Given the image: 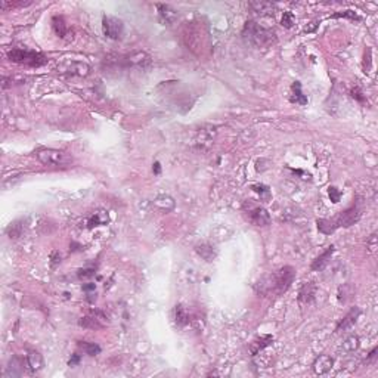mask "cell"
<instances>
[{"instance_id": "obj_1", "label": "cell", "mask_w": 378, "mask_h": 378, "mask_svg": "<svg viewBox=\"0 0 378 378\" xmlns=\"http://www.w3.org/2000/svg\"><path fill=\"white\" fill-rule=\"evenodd\" d=\"M241 36L247 45L254 47H266L277 42V33L256 21H247L241 31Z\"/></svg>"}, {"instance_id": "obj_2", "label": "cell", "mask_w": 378, "mask_h": 378, "mask_svg": "<svg viewBox=\"0 0 378 378\" xmlns=\"http://www.w3.org/2000/svg\"><path fill=\"white\" fill-rule=\"evenodd\" d=\"M295 278V269L292 266H283L281 269L275 271L272 275H269L265 281L260 284V291L263 294L275 292L277 295L284 294Z\"/></svg>"}, {"instance_id": "obj_3", "label": "cell", "mask_w": 378, "mask_h": 378, "mask_svg": "<svg viewBox=\"0 0 378 378\" xmlns=\"http://www.w3.org/2000/svg\"><path fill=\"white\" fill-rule=\"evenodd\" d=\"M7 59L10 62L19 64V65H25V67H31V68H37L42 67L47 62V58L36 50L31 49H22V47H13L7 52Z\"/></svg>"}, {"instance_id": "obj_4", "label": "cell", "mask_w": 378, "mask_h": 378, "mask_svg": "<svg viewBox=\"0 0 378 378\" xmlns=\"http://www.w3.org/2000/svg\"><path fill=\"white\" fill-rule=\"evenodd\" d=\"M112 67L129 70V68H146L151 65V56L143 50H135L130 53L118 55L115 59H108Z\"/></svg>"}, {"instance_id": "obj_5", "label": "cell", "mask_w": 378, "mask_h": 378, "mask_svg": "<svg viewBox=\"0 0 378 378\" xmlns=\"http://www.w3.org/2000/svg\"><path fill=\"white\" fill-rule=\"evenodd\" d=\"M37 160L47 167H64L70 166L73 158L68 152L55 148H42L37 151Z\"/></svg>"}, {"instance_id": "obj_6", "label": "cell", "mask_w": 378, "mask_h": 378, "mask_svg": "<svg viewBox=\"0 0 378 378\" xmlns=\"http://www.w3.org/2000/svg\"><path fill=\"white\" fill-rule=\"evenodd\" d=\"M58 73L70 76V77H88L91 74V67L83 61L76 59H65L58 64Z\"/></svg>"}, {"instance_id": "obj_7", "label": "cell", "mask_w": 378, "mask_h": 378, "mask_svg": "<svg viewBox=\"0 0 378 378\" xmlns=\"http://www.w3.org/2000/svg\"><path fill=\"white\" fill-rule=\"evenodd\" d=\"M102 31H103L105 37H108L111 40H118V39L123 37L124 22L117 16L105 15L102 18Z\"/></svg>"}, {"instance_id": "obj_8", "label": "cell", "mask_w": 378, "mask_h": 378, "mask_svg": "<svg viewBox=\"0 0 378 378\" xmlns=\"http://www.w3.org/2000/svg\"><path fill=\"white\" fill-rule=\"evenodd\" d=\"M247 214V219L254 226H268L271 223V214L269 211L262 205H250L248 210H244Z\"/></svg>"}, {"instance_id": "obj_9", "label": "cell", "mask_w": 378, "mask_h": 378, "mask_svg": "<svg viewBox=\"0 0 378 378\" xmlns=\"http://www.w3.org/2000/svg\"><path fill=\"white\" fill-rule=\"evenodd\" d=\"M359 219H361V208L358 204H353L352 207L341 211L338 214V217L335 219V222H337L338 228H350V226L356 225L359 222Z\"/></svg>"}, {"instance_id": "obj_10", "label": "cell", "mask_w": 378, "mask_h": 378, "mask_svg": "<svg viewBox=\"0 0 378 378\" xmlns=\"http://www.w3.org/2000/svg\"><path fill=\"white\" fill-rule=\"evenodd\" d=\"M106 319L108 318L102 310H92L86 316H83L79 321V324H80V327L88 328V330H100L106 325Z\"/></svg>"}, {"instance_id": "obj_11", "label": "cell", "mask_w": 378, "mask_h": 378, "mask_svg": "<svg viewBox=\"0 0 378 378\" xmlns=\"http://www.w3.org/2000/svg\"><path fill=\"white\" fill-rule=\"evenodd\" d=\"M214 136H216V127L204 126V127L196 130L195 138H193V145L198 149H205V148H208L213 143Z\"/></svg>"}, {"instance_id": "obj_12", "label": "cell", "mask_w": 378, "mask_h": 378, "mask_svg": "<svg viewBox=\"0 0 378 378\" xmlns=\"http://www.w3.org/2000/svg\"><path fill=\"white\" fill-rule=\"evenodd\" d=\"M157 6V9H158V19H160V22L163 24V25H173L176 21H178V18H179V13H178V10L176 9H173L172 6H169V4H161V3H158V4H155Z\"/></svg>"}, {"instance_id": "obj_13", "label": "cell", "mask_w": 378, "mask_h": 378, "mask_svg": "<svg viewBox=\"0 0 378 378\" xmlns=\"http://www.w3.org/2000/svg\"><path fill=\"white\" fill-rule=\"evenodd\" d=\"M332 367H334V359L328 355H319L312 365L313 373L318 376H324V374L330 373L332 370Z\"/></svg>"}, {"instance_id": "obj_14", "label": "cell", "mask_w": 378, "mask_h": 378, "mask_svg": "<svg viewBox=\"0 0 378 378\" xmlns=\"http://www.w3.org/2000/svg\"><path fill=\"white\" fill-rule=\"evenodd\" d=\"M359 316H361V309H359L358 306L352 307V309L343 316V319L338 322L335 331H346V330L352 328V327L358 322V318H359Z\"/></svg>"}, {"instance_id": "obj_15", "label": "cell", "mask_w": 378, "mask_h": 378, "mask_svg": "<svg viewBox=\"0 0 378 378\" xmlns=\"http://www.w3.org/2000/svg\"><path fill=\"white\" fill-rule=\"evenodd\" d=\"M27 364V361H24L22 358L13 356L4 371V377H21L24 374V365Z\"/></svg>"}, {"instance_id": "obj_16", "label": "cell", "mask_w": 378, "mask_h": 378, "mask_svg": "<svg viewBox=\"0 0 378 378\" xmlns=\"http://www.w3.org/2000/svg\"><path fill=\"white\" fill-rule=\"evenodd\" d=\"M248 7L260 16H272L275 13L277 6L271 1H251L248 3Z\"/></svg>"}, {"instance_id": "obj_17", "label": "cell", "mask_w": 378, "mask_h": 378, "mask_svg": "<svg viewBox=\"0 0 378 378\" xmlns=\"http://www.w3.org/2000/svg\"><path fill=\"white\" fill-rule=\"evenodd\" d=\"M25 361H27V367L30 368L31 373H39L45 367L43 356L37 350H28L25 355Z\"/></svg>"}, {"instance_id": "obj_18", "label": "cell", "mask_w": 378, "mask_h": 378, "mask_svg": "<svg viewBox=\"0 0 378 378\" xmlns=\"http://www.w3.org/2000/svg\"><path fill=\"white\" fill-rule=\"evenodd\" d=\"M316 297V285L313 283H304L298 291V301L301 304H310Z\"/></svg>"}, {"instance_id": "obj_19", "label": "cell", "mask_w": 378, "mask_h": 378, "mask_svg": "<svg viewBox=\"0 0 378 378\" xmlns=\"http://www.w3.org/2000/svg\"><path fill=\"white\" fill-rule=\"evenodd\" d=\"M272 343H274V337L269 335V334L262 335V337H257V338H254V340L250 343V346H248L250 353H251L253 356H256V355H259L263 349L269 347Z\"/></svg>"}, {"instance_id": "obj_20", "label": "cell", "mask_w": 378, "mask_h": 378, "mask_svg": "<svg viewBox=\"0 0 378 378\" xmlns=\"http://www.w3.org/2000/svg\"><path fill=\"white\" fill-rule=\"evenodd\" d=\"M152 205H154L157 210H160L161 213H169V211H172V210L175 208L176 202H175V199H173L170 195L161 193V195H158V196L154 199Z\"/></svg>"}, {"instance_id": "obj_21", "label": "cell", "mask_w": 378, "mask_h": 378, "mask_svg": "<svg viewBox=\"0 0 378 378\" xmlns=\"http://www.w3.org/2000/svg\"><path fill=\"white\" fill-rule=\"evenodd\" d=\"M334 250H335V247L330 245L319 257H316L312 263V271H322L328 265V262L331 260V256L334 254Z\"/></svg>"}, {"instance_id": "obj_22", "label": "cell", "mask_w": 378, "mask_h": 378, "mask_svg": "<svg viewBox=\"0 0 378 378\" xmlns=\"http://www.w3.org/2000/svg\"><path fill=\"white\" fill-rule=\"evenodd\" d=\"M108 222H109L108 213L105 210H96L88 220V228L92 229L96 226H103V225H108Z\"/></svg>"}, {"instance_id": "obj_23", "label": "cell", "mask_w": 378, "mask_h": 378, "mask_svg": "<svg viewBox=\"0 0 378 378\" xmlns=\"http://www.w3.org/2000/svg\"><path fill=\"white\" fill-rule=\"evenodd\" d=\"M52 27H53V31L56 33L58 37L65 39L68 36L70 28H68V25H67V22H65V19L62 16H58V15L53 16L52 18Z\"/></svg>"}, {"instance_id": "obj_24", "label": "cell", "mask_w": 378, "mask_h": 378, "mask_svg": "<svg viewBox=\"0 0 378 378\" xmlns=\"http://www.w3.org/2000/svg\"><path fill=\"white\" fill-rule=\"evenodd\" d=\"M316 225H318V231L322 232L324 235H331L338 228L335 219H318Z\"/></svg>"}, {"instance_id": "obj_25", "label": "cell", "mask_w": 378, "mask_h": 378, "mask_svg": "<svg viewBox=\"0 0 378 378\" xmlns=\"http://www.w3.org/2000/svg\"><path fill=\"white\" fill-rule=\"evenodd\" d=\"M289 100H291L292 103H298V105H306V103H307L306 94H303V92H301V83H300V82H294V83H292Z\"/></svg>"}, {"instance_id": "obj_26", "label": "cell", "mask_w": 378, "mask_h": 378, "mask_svg": "<svg viewBox=\"0 0 378 378\" xmlns=\"http://www.w3.org/2000/svg\"><path fill=\"white\" fill-rule=\"evenodd\" d=\"M196 253L207 262H211L214 257H216V250L214 247H211L210 244H201V245H196Z\"/></svg>"}, {"instance_id": "obj_27", "label": "cell", "mask_w": 378, "mask_h": 378, "mask_svg": "<svg viewBox=\"0 0 378 378\" xmlns=\"http://www.w3.org/2000/svg\"><path fill=\"white\" fill-rule=\"evenodd\" d=\"M175 318H176V324L179 327H187L189 324V315L187 309L182 304H178L175 309Z\"/></svg>"}, {"instance_id": "obj_28", "label": "cell", "mask_w": 378, "mask_h": 378, "mask_svg": "<svg viewBox=\"0 0 378 378\" xmlns=\"http://www.w3.org/2000/svg\"><path fill=\"white\" fill-rule=\"evenodd\" d=\"M79 347L89 356H97L100 353V346L96 344V343H89V341H80L79 343Z\"/></svg>"}, {"instance_id": "obj_29", "label": "cell", "mask_w": 378, "mask_h": 378, "mask_svg": "<svg viewBox=\"0 0 378 378\" xmlns=\"http://www.w3.org/2000/svg\"><path fill=\"white\" fill-rule=\"evenodd\" d=\"M358 347H359V338H358V335H350V337H347V338L344 340V343H343V349H344L346 352H355V350H358Z\"/></svg>"}, {"instance_id": "obj_30", "label": "cell", "mask_w": 378, "mask_h": 378, "mask_svg": "<svg viewBox=\"0 0 378 378\" xmlns=\"http://www.w3.org/2000/svg\"><path fill=\"white\" fill-rule=\"evenodd\" d=\"M22 222H15V223H12L9 228H7V235H9V238H18V236H21L22 235V232H24V225H21Z\"/></svg>"}, {"instance_id": "obj_31", "label": "cell", "mask_w": 378, "mask_h": 378, "mask_svg": "<svg viewBox=\"0 0 378 378\" xmlns=\"http://www.w3.org/2000/svg\"><path fill=\"white\" fill-rule=\"evenodd\" d=\"M332 18H350V19H356V21H359V19H361V18L358 16V13H356V12H353V10H344V12L334 13V15H332Z\"/></svg>"}, {"instance_id": "obj_32", "label": "cell", "mask_w": 378, "mask_h": 378, "mask_svg": "<svg viewBox=\"0 0 378 378\" xmlns=\"http://www.w3.org/2000/svg\"><path fill=\"white\" fill-rule=\"evenodd\" d=\"M350 94H352V97H353V99H356V100H358V102H361V103H365V102H367V97H365L364 92L361 91V88H355V89H352V91H350Z\"/></svg>"}, {"instance_id": "obj_33", "label": "cell", "mask_w": 378, "mask_h": 378, "mask_svg": "<svg viewBox=\"0 0 378 378\" xmlns=\"http://www.w3.org/2000/svg\"><path fill=\"white\" fill-rule=\"evenodd\" d=\"M283 25L285 28H291L292 27V24H294V15H292V12H284L283 15Z\"/></svg>"}, {"instance_id": "obj_34", "label": "cell", "mask_w": 378, "mask_h": 378, "mask_svg": "<svg viewBox=\"0 0 378 378\" xmlns=\"http://www.w3.org/2000/svg\"><path fill=\"white\" fill-rule=\"evenodd\" d=\"M328 195H330V198H331L332 202H338L340 198H341V192L335 188V187H330V188H328Z\"/></svg>"}, {"instance_id": "obj_35", "label": "cell", "mask_w": 378, "mask_h": 378, "mask_svg": "<svg viewBox=\"0 0 378 378\" xmlns=\"http://www.w3.org/2000/svg\"><path fill=\"white\" fill-rule=\"evenodd\" d=\"M94 275V268H85L79 271V278L86 280V278H92Z\"/></svg>"}, {"instance_id": "obj_36", "label": "cell", "mask_w": 378, "mask_h": 378, "mask_svg": "<svg viewBox=\"0 0 378 378\" xmlns=\"http://www.w3.org/2000/svg\"><path fill=\"white\" fill-rule=\"evenodd\" d=\"M253 190L254 192H257L259 195H266V198H269L271 196V190L268 187H265V185H253Z\"/></svg>"}, {"instance_id": "obj_37", "label": "cell", "mask_w": 378, "mask_h": 378, "mask_svg": "<svg viewBox=\"0 0 378 378\" xmlns=\"http://www.w3.org/2000/svg\"><path fill=\"white\" fill-rule=\"evenodd\" d=\"M50 259H52V266L55 268L58 263H61V254L58 253V251H53L52 254H50Z\"/></svg>"}, {"instance_id": "obj_38", "label": "cell", "mask_w": 378, "mask_h": 378, "mask_svg": "<svg viewBox=\"0 0 378 378\" xmlns=\"http://www.w3.org/2000/svg\"><path fill=\"white\" fill-rule=\"evenodd\" d=\"M79 362H80V355H74V356H73V358L70 359L68 365H70V367H76V365H77Z\"/></svg>"}, {"instance_id": "obj_39", "label": "cell", "mask_w": 378, "mask_h": 378, "mask_svg": "<svg viewBox=\"0 0 378 378\" xmlns=\"http://www.w3.org/2000/svg\"><path fill=\"white\" fill-rule=\"evenodd\" d=\"M160 172H161V166H160L158 161H155V163H154V173H155V175H160Z\"/></svg>"}, {"instance_id": "obj_40", "label": "cell", "mask_w": 378, "mask_h": 378, "mask_svg": "<svg viewBox=\"0 0 378 378\" xmlns=\"http://www.w3.org/2000/svg\"><path fill=\"white\" fill-rule=\"evenodd\" d=\"M83 289H85L86 292H89V291H94V284H88V285H85V286H83Z\"/></svg>"}]
</instances>
